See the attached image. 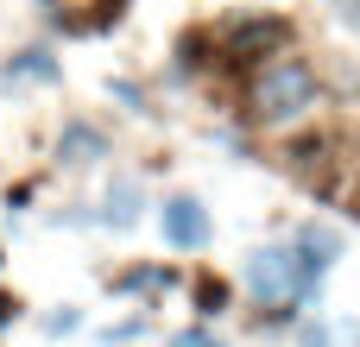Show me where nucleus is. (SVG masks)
<instances>
[{"mask_svg":"<svg viewBox=\"0 0 360 347\" xmlns=\"http://www.w3.org/2000/svg\"><path fill=\"white\" fill-rule=\"evenodd\" d=\"M247 101H253V114L259 120H297L310 101H316V70L304 63V57H266L259 63V76H253V89H247Z\"/></svg>","mask_w":360,"mask_h":347,"instance_id":"obj_1","label":"nucleus"},{"mask_svg":"<svg viewBox=\"0 0 360 347\" xmlns=\"http://www.w3.org/2000/svg\"><path fill=\"white\" fill-rule=\"evenodd\" d=\"M247 284H253V297H259V303H297V297L310 291V278H304L297 253H285V247H266V253L247 266Z\"/></svg>","mask_w":360,"mask_h":347,"instance_id":"obj_2","label":"nucleus"},{"mask_svg":"<svg viewBox=\"0 0 360 347\" xmlns=\"http://www.w3.org/2000/svg\"><path fill=\"white\" fill-rule=\"evenodd\" d=\"M165 240L184 247V253H196V247L209 240V215H202L196 196H171V202H165Z\"/></svg>","mask_w":360,"mask_h":347,"instance_id":"obj_3","label":"nucleus"},{"mask_svg":"<svg viewBox=\"0 0 360 347\" xmlns=\"http://www.w3.org/2000/svg\"><path fill=\"white\" fill-rule=\"evenodd\" d=\"M272 44H285V25H278V19H240V25L228 32V57H234V63H259Z\"/></svg>","mask_w":360,"mask_h":347,"instance_id":"obj_4","label":"nucleus"},{"mask_svg":"<svg viewBox=\"0 0 360 347\" xmlns=\"http://www.w3.org/2000/svg\"><path fill=\"white\" fill-rule=\"evenodd\" d=\"M63 145H70V152H89V158L101 152V139H95L89 126H70V133H63Z\"/></svg>","mask_w":360,"mask_h":347,"instance_id":"obj_5","label":"nucleus"},{"mask_svg":"<svg viewBox=\"0 0 360 347\" xmlns=\"http://www.w3.org/2000/svg\"><path fill=\"white\" fill-rule=\"evenodd\" d=\"M19 76H51V63H44V51H25V57H19Z\"/></svg>","mask_w":360,"mask_h":347,"instance_id":"obj_6","label":"nucleus"},{"mask_svg":"<svg viewBox=\"0 0 360 347\" xmlns=\"http://www.w3.org/2000/svg\"><path fill=\"white\" fill-rule=\"evenodd\" d=\"M171 347H215V341H209V335H177Z\"/></svg>","mask_w":360,"mask_h":347,"instance_id":"obj_7","label":"nucleus"},{"mask_svg":"<svg viewBox=\"0 0 360 347\" xmlns=\"http://www.w3.org/2000/svg\"><path fill=\"white\" fill-rule=\"evenodd\" d=\"M304 347H329V335H323V329H310V335H304Z\"/></svg>","mask_w":360,"mask_h":347,"instance_id":"obj_8","label":"nucleus"},{"mask_svg":"<svg viewBox=\"0 0 360 347\" xmlns=\"http://www.w3.org/2000/svg\"><path fill=\"white\" fill-rule=\"evenodd\" d=\"M354 19H360V0H354Z\"/></svg>","mask_w":360,"mask_h":347,"instance_id":"obj_9","label":"nucleus"}]
</instances>
